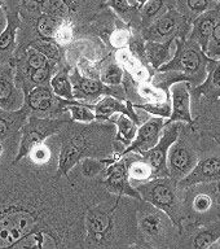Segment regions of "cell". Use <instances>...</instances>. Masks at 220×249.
Segmentation results:
<instances>
[{"label": "cell", "instance_id": "obj_1", "mask_svg": "<svg viewBox=\"0 0 220 249\" xmlns=\"http://www.w3.org/2000/svg\"><path fill=\"white\" fill-rule=\"evenodd\" d=\"M175 53L171 60L162 66L159 71H178L183 74L186 81L200 86L207 75V58L198 43L186 39H175Z\"/></svg>", "mask_w": 220, "mask_h": 249}, {"label": "cell", "instance_id": "obj_2", "mask_svg": "<svg viewBox=\"0 0 220 249\" xmlns=\"http://www.w3.org/2000/svg\"><path fill=\"white\" fill-rule=\"evenodd\" d=\"M178 182L170 177L163 178H152L147 183L137 187L141 198L152 204L155 208L163 210L165 213L180 226V209H179V198L176 194Z\"/></svg>", "mask_w": 220, "mask_h": 249}, {"label": "cell", "instance_id": "obj_3", "mask_svg": "<svg viewBox=\"0 0 220 249\" xmlns=\"http://www.w3.org/2000/svg\"><path fill=\"white\" fill-rule=\"evenodd\" d=\"M182 126L178 139L171 144L167 153V170L169 177L179 182L186 178L198 162V155L192 138Z\"/></svg>", "mask_w": 220, "mask_h": 249}, {"label": "cell", "instance_id": "obj_4", "mask_svg": "<svg viewBox=\"0 0 220 249\" xmlns=\"http://www.w3.org/2000/svg\"><path fill=\"white\" fill-rule=\"evenodd\" d=\"M66 124V121L61 120H50V118H38V117H30V120L21 130V144H19L18 153L16 157V161H19L25 156L29 155L33 148L43 142L48 136L53 135Z\"/></svg>", "mask_w": 220, "mask_h": 249}, {"label": "cell", "instance_id": "obj_5", "mask_svg": "<svg viewBox=\"0 0 220 249\" xmlns=\"http://www.w3.org/2000/svg\"><path fill=\"white\" fill-rule=\"evenodd\" d=\"M36 218L26 210H12L0 218V248L15 245L17 241L33 232Z\"/></svg>", "mask_w": 220, "mask_h": 249}, {"label": "cell", "instance_id": "obj_6", "mask_svg": "<svg viewBox=\"0 0 220 249\" xmlns=\"http://www.w3.org/2000/svg\"><path fill=\"white\" fill-rule=\"evenodd\" d=\"M182 122H167L163 126L162 134L159 136L154 147L149 151L141 153L143 157L147 160L153 170V178H163L169 177L167 170V153L170 149L171 144L178 139L180 130H182Z\"/></svg>", "mask_w": 220, "mask_h": 249}, {"label": "cell", "instance_id": "obj_7", "mask_svg": "<svg viewBox=\"0 0 220 249\" xmlns=\"http://www.w3.org/2000/svg\"><path fill=\"white\" fill-rule=\"evenodd\" d=\"M165 121L163 117H153L148 120L145 124H143L136 130V135L131 143L128 144L127 148L124 149L122 156L128 155L131 152L135 153H144L153 148L159 140V136L162 134Z\"/></svg>", "mask_w": 220, "mask_h": 249}, {"label": "cell", "instance_id": "obj_8", "mask_svg": "<svg viewBox=\"0 0 220 249\" xmlns=\"http://www.w3.org/2000/svg\"><path fill=\"white\" fill-rule=\"evenodd\" d=\"M217 180H220V155L214 153L198 161L193 170L186 178L179 180L178 186L186 188L201 183H211Z\"/></svg>", "mask_w": 220, "mask_h": 249}, {"label": "cell", "instance_id": "obj_9", "mask_svg": "<svg viewBox=\"0 0 220 249\" xmlns=\"http://www.w3.org/2000/svg\"><path fill=\"white\" fill-rule=\"evenodd\" d=\"M172 110L169 122H186L193 124L190 112V83L188 81H178L170 89Z\"/></svg>", "mask_w": 220, "mask_h": 249}, {"label": "cell", "instance_id": "obj_10", "mask_svg": "<svg viewBox=\"0 0 220 249\" xmlns=\"http://www.w3.org/2000/svg\"><path fill=\"white\" fill-rule=\"evenodd\" d=\"M140 227L148 237L161 239L167 236L174 225L171 223V218L163 210L151 204V208L144 210L143 215L140 218Z\"/></svg>", "mask_w": 220, "mask_h": 249}, {"label": "cell", "instance_id": "obj_11", "mask_svg": "<svg viewBox=\"0 0 220 249\" xmlns=\"http://www.w3.org/2000/svg\"><path fill=\"white\" fill-rule=\"evenodd\" d=\"M128 161L130 160L122 156V160L114 163L112 169H109L108 178L105 180V186L109 191H112L114 194L127 195V196H132L135 198H141L139 191L134 188L131 186V183H130L127 173Z\"/></svg>", "mask_w": 220, "mask_h": 249}, {"label": "cell", "instance_id": "obj_12", "mask_svg": "<svg viewBox=\"0 0 220 249\" xmlns=\"http://www.w3.org/2000/svg\"><path fill=\"white\" fill-rule=\"evenodd\" d=\"M88 139L85 138V134L73 136L65 144H62L60 160H58V173L68 175V173L73 169L74 165L85 156V152L88 151Z\"/></svg>", "mask_w": 220, "mask_h": 249}, {"label": "cell", "instance_id": "obj_13", "mask_svg": "<svg viewBox=\"0 0 220 249\" xmlns=\"http://www.w3.org/2000/svg\"><path fill=\"white\" fill-rule=\"evenodd\" d=\"M186 17L179 12L171 9L161 16L153 25L147 30V38L153 40H162L166 38H172L179 34L178 31L186 25Z\"/></svg>", "mask_w": 220, "mask_h": 249}, {"label": "cell", "instance_id": "obj_14", "mask_svg": "<svg viewBox=\"0 0 220 249\" xmlns=\"http://www.w3.org/2000/svg\"><path fill=\"white\" fill-rule=\"evenodd\" d=\"M219 15L220 7H218L215 9H211V11L202 12L200 17L194 19L193 30L190 33L189 39L200 44L201 50L203 51V53L206 52V48H207V44H209L210 35H211V31H213L214 26H215V22H217Z\"/></svg>", "mask_w": 220, "mask_h": 249}, {"label": "cell", "instance_id": "obj_15", "mask_svg": "<svg viewBox=\"0 0 220 249\" xmlns=\"http://www.w3.org/2000/svg\"><path fill=\"white\" fill-rule=\"evenodd\" d=\"M71 85L74 86L73 93L75 97L85 96H99V95H110L116 96V91L109 89L108 85H102V82H99L93 78L82 77L75 70V75H71Z\"/></svg>", "mask_w": 220, "mask_h": 249}, {"label": "cell", "instance_id": "obj_16", "mask_svg": "<svg viewBox=\"0 0 220 249\" xmlns=\"http://www.w3.org/2000/svg\"><path fill=\"white\" fill-rule=\"evenodd\" d=\"M132 107L134 105H131V103H127V105H124L123 103H120L119 100H117L109 95V96L104 97L100 103H97V105L95 107V118L96 120H109L116 116L117 113H122L137 124L139 118H137V114L134 112Z\"/></svg>", "mask_w": 220, "mask_h": 249}, {"label": "cell", "instance_id": "obj_17", "mask_svg": "<svg viewBox=\"0 0 220 249\" xmlns=\"http://www.w3.org/2000/svg\"><path fill=\"white\" fill-rule=\"evenodd\" d=\"M194 93L205 95L207 99L217 100L220 97V58L207 62V75L201 87L194 89Z\"/></svg>", "mask_w": 220, "mask_h": 249}, {"label": "cell", "instance_id": "obj_18", "mask_svg": "<svg viewBox=\"0 0 220 249\" xmlns=\"http://www.w3.org/2000/svg\"><path fill=\"white\" fill-rule=\"evenodd\" d=\"M175 38L172 36L167 42L158 43V42H149L145 46V54L148 60L154 68H159L163 64H166L174 56L175 50H172V46L175 44ZM176 47V44H175Z\"/></svg>", "mask_w": 220, "mask_h": 249}, {"label": "cell", "instance_id": "obj_19", "mask_svg": "<svg viewBox=\"0 0 220 249\" xmlns=\"http://www.w3.org/2000/svg\"><path fill=\"white\" fill-rule=\"evenodd\" d=\"M87 225H88L89 236H92L95 240H101V239H104L108 230L112 227V222H110L109 214L92 212L88 215Z\"/></svg>", "mask_w": 220, "mask_h": 249}, {"label": "cell", "instance_id": "obj_20", "mask_svg": "<svg viewBox=\"0 0 220 249\" xmlns=\"http://www.w3.org/2000/svg\"><path fill=\"white\" fill-rule=\"evenodd\" d=\"M127 173L130 180H136V182H147L153 178V170L147 160L135 159L130 160L127 165Z\"/></svg>", "mask_w": 220, "mask_h": 249}, {"label": "cell", "instance_id": "obj_21", "mask_svg": "<svg viewBox=\"0 0 220 249\" xmlns=\"http://www.w3.org/2000/svg\"><path fill=\"white\" fill-rule=\"evenodd\" d=\"M198 188L192 196V210L197 214H206L209 213L214 205V190L205 188Z\"/></svg>", "mask_w": 220, "mask_h": 249}, {"label": "cell", "instance_id": "obj_22", "mask_svg": "<svg viewBox=\"0 0 220 249\" xmlns=\"http://www.w3.org/2000/svg\"><path fill=\"white\" fill-rule=\"evenodd\" d=\"M114 122L118 126V134H117V139H120L126 144L127 147L128 144L131 143L134 138L136 135V130H137V126H136L135 121H132L131 118L126 114H118V116L114 118Z\"/></svg>", "mask_w": 220, "mask_h": 249}, {"label": "cell", "instance_id": "obj_23", "mask_svg": "<svg viewBox=\"0 0 220 249\" xmlns=\"http://www.w3.org/2000/svg\"><path fill=\"white\" fill-rule=\"evenodd\" d=\"M220 237V223L201 229L193 239V247L196 249H207L214 247V243Z\"/></svg>", "mask_w": 220, "mask_h": 249}, {"label": "cell", "instance_id": "obj_24", "mask_svg": "<svg viewBox=\"0 0 220 249\" xmlns=\"http://www.w3.org/2000/svg\"><path fill=\"white\" fill-rule=\"evenodd\" d=\"M137 92L140 96L147 99L149 104H167L169 103V91L154 85H149L147 82L140 83Z\"/></svg>", "mask_w": 220, "mask_h": 249}, {"label": "cell", "instance_id": "obj_25", "mask_svg": "<svg viewBox=\"0 0 220 249\" xmlns=\"http://www.w3.org/2000/svg\"><path fill=\"white\" fill-rule=\"evenodd\" d=\"M19 19L16 15L7 13V26L4 31L0 34V52L9 51L11 47L15 44L16 33L18 29Z\"/></svg>", "mask_w": 220, "mask_h": 249}, {"label": "cell", "instance_id": "obj_26", "mask_svg": "<svg viewBox=\"0 0 220 249\" xmlns=\"http://www.w3.org/2000/svg\"><path fill=\"white\" fill-rule=\"evenodd\" d=\"M53 103V95L47 87H38L29 95V105L34 110H47Z\"/></svg>", "mask_w": 220, "mask_h": 249}, {"label": "cell", "instance_id": "obj_27", "mask_svg": "<svg viewBox=\"0 0 220 249\" xmlns=\"http://www.w3.org/2000/svg\"><path fill=\"white\" fill-rule=\"evenodd\" d=\"M51 86H52V89H53L54 95H57V96L60 97H64L66 100H71V99H74L73 85H71L69 77H68L64 71H60V73H57L53 78H52Z\"/></svg>", "mask_w": 220, "mask_h": 249}, {"label": "cell", "instance_id": "obj_28", "mask_svg": "<svg viewBox=\"0 0 220 249\" xmlns=\"http://www.w3.org/2000/svg\"><path fill=\"white\" fill-rule=\"evenodd\" d=\"M122 78H123V70L117 62H112L104 66V69L100 73L101 82L108 86H119Z\"/></svg>", "mask_w": 220, "mask_h": 249}, {"label": "cell", "instance_id": "obj_29", "mask_svg": "<svg viewBox=\"0 0 220 249\" xmlns=\"http://www.w3.org/2000/svg\"><path fill=\"white\" fill-rule=\"evenodd\" d=\"M17 95H15L13 82L8 73H0V107H5V104L15 103Z\"/></svg>", "mask_w": 220, "mask_h": 249}, {"label": "cell", "instance_id": "obj_30", "mask_svg": "<svg viewBox=\"0 0 220 249\" xmlns=\"http://www.w3.org/2000/svg\"><path fill=\"white\" fill-rule=\"evenodd\" d=\"M66 109L70 110L73 120L79 121V122L88 124V122H92L93 120H96L95 118V112H93L89 105H85L74 101V103H69V104L66 105Z\"/></svg>", "mask_w": 220, "mask_h": 249}, {"label": "cell", "instance_id": "obj_31", "mask_svg": "<svg viewBox=\"0 0 220 249\" xmlns=\"http://www.w3.org/2000/svg\"><path fill=\"white\" fill-rule=\"evenodd\" d=\"M58 25L60 23L57 22V17L48 15V13H42L36 22V29H38L39 34L44 38H52L54 36Z\"/></svg>", "mask_w": 220, "mask_h": 249}, {"label": "cell", "instance_id": "obj_32", "mask_svg": "<svg viewBox=\"0 0 220 249\" xmlns=\"http://www.w3.org/2000/svg\"><path fill=\"white\" fill-rule=\"evenodd\" d=\"M211 60H218L220 58V15L218 17L215 26H214L211 35H210L209 44L205 52Z\"/></svg>", "mask_w": 220, "mask_h": 249}, {"label": "cell", "instance_id": "obj_33", "mask_svg": "<svg viewBox=\"0 0 220 249\" xmlns=\"http://www.w3.org/2000/svg\"><path fill=\"white\" fill-rule=\"evenodd\" d=\"M113 163H114V160H96L92 157H87L83 161V174L85 177H93Z\"/></svg>", "mask_w": 220, "mask_h": 249}, {"label": "cell", "instance_id": "obj_34", "mask_svg": "<svg viewBox=\"0 0 220 249\" xmlns=\"http://www.w3.org/2000/svg\"><path fill=\"white\" fill-rule=\"evenodd\" d=\"M163 4H165V0H148L139 11L141 12V17H143L144 22L154 18L155 16L161 12Z\"/></svg>", "mask_w": 220, "mask_h": 249}, {"label": "cell", "instance_id": "obj_35", "mask_svg": "<svg viewBox=\"0 0 220 249\" xmlns=\"http://www.w3.org/2000/svg\"><path fill=\"white\" fill-rule=\"evenodd\" d=\"M108 5L122 17H127V16L132 15L134 12H139V9L128 0H109Z\"/></svg>", "mask_w": 220, "mask_h": 249}, {"label": "cell", "instance_id": "obj_36", "mask_svg": "<svg viewBox=\"0 0 220 249\" xmlns=\"http://www.w3.org/2000/svg\"><path fill=\"white\" fill-rule=\"evenodd\" d=\"M73 38V27L70 23H60L54 33V39L60 43H68Z\"/></svg>", "mask_w": 220, "mask_h": 249}, {"label": "cell", "instance_id": "obj_37", "mask_svg": "<svg viewBox=\"0 0 220 249\" xmlns=\"http://www.w3.org/2000/svg\"><path fill=\"white\" fill-rule=\"evenodd\" d=\"M27 64L30 66V69H40V68L48 66V57H46L44 54L40 53L39 51H33V52H30Z\"/></svg>", "mask_w": 220, "mask_h": 249}, {"label": "cell", "instance_id": "obj_38", "mask_svg": "<svg viewBox=\"0 0 220 249\" xmlns=\"http://www.w3.org/2000/svg\"><path fill=\"white\" fill-rule=\"evenodd\" d=\"M30 155H31V159L34 160L35 162L42 163V162H46L47 160L50 159L51 153H50V149H48L44 144H39V145H36V147L31 149Z\"/></svg>", "mask_w": 220, "mask_h": 249}, {"label": "cell", "instance_id": "obj_39", "mask_svg": "<svg viewBox=\"0 0 220 249\" xmlns=\"http://www.w3.org/2000/svg\"><path fill=\"white\" fill-rule=\"evenodd\" d=\"M50 69L48 66L40 68V69H35L34 73L31 74V82L35 85H43L50 79Z\"/></svg>", "mask_w": 220, "mask_h": 249}, {"label": "cell", "instance_id": "obj_40", "mask_svg": "<svg viewBox=\"0 0 220 249\" xmlns=\"http://www.w3.org/2000/svg\"><path fill=\"white\" fill-rule=\"evenodd\" d=\"M130 39V34L126 30H117L114 31V34L112 35V43L113 46L118 47V48H123L128 43Z\"/></svg>", "mask_w": 220, "mask_h": 249}, {"label": "cell", "instance_id": "obj_41", "mask_svg": "<svg viewBox=\"0 0 220 249\" xmlns=\"http://www.w3.org/2000/svg\"><path fill=\"white\" fill-rule=\"evenodd\" d=\"M210 3H211V0H186L188 8L194 13H198V15L205 12Z\"/></svg>", "mask_w": 220, "mask_h": 249}, {"label": "cell", "instance_id": "obj_42", "mask_svg": "<svg viewBox=\"0 0 220 249\" xmlns=\"http://www.w3.org/2000/svg\"><path fill=\"white\" fill-rule=\"evenodd\" d=\"M36 51H39L40 53H43L46 57H56L57 56V48L54 44L48 42H44L43 44H38V46H35Z\"/></svg>", "mask_w": 220, "mask_h": 249}, {"label": "cell", "instance_id": "obj_43", "mask_svg": "<svg viewBox=\"0 0 220 249\" xmlns=\"http://www.w3.org/2000/svg\"><path fill=\"white\" fill-rule=\"evenodd\" d=\"M11 128H12L11 121H8V118H5V117L0 114V139L5 138L8 132L11 131Z\"/></svg>", "mask_w": 220, "mask_h": 249}, {"label": "cell", "instance_id": "obj_44", "mask_svg": "<svg viewBox=\"0 0 220 249\" xmlns=\"http://www.w3.org/2000/svg\"><path fill=\"white\" fill-rule=\"evenodd\" d=\"M147 1H148V0H135V7L140 11V8L143 7L144 4L147 3Z\"/></svg>", "mask_w": 220, "mask_h": 249}, {"label": "cell", "instance_id": "obj_45", "mask_svg": "<svg viewBox=\"0 0 220 249\" xmlns=\"http://www.w3.org/2000/svg\"><path fill=\"white\" fill-rule=\"evenodd\" d=\"M218 121H219V126H218L217 130H218V135H220V117H219V120H218ZM218 138H220V136H218Z\"/></svg>", "mask_w": 220, "mask_h": 249}, {"label": "cell", "instance_id": "obj_46", "mask_svg": "<svg viewBox=\"0 0 220 249\" xmlns=\"http://www.w3.org/2000/svg\"><path fill=\"white\" fill-rule=\"evenodd\" d=\"M1 153H3V145L0 144V155H1Z\"/></svg>", "mask_w": 220, "mask_h": 249}, {"label": "cell", "instance_id": "obj_47", "mask_svg": "<svg viewBox=\"0 0 220 249\" xmlns=\"http://www.w3.org/2000/svg\"><path fill=\"white\" fill-rule=\"evenodd\" d=\"M1 4H3V0H0V7H1Z\"/></svg>", "mask_w": 220, "mask_h": 249}]
</instances>
